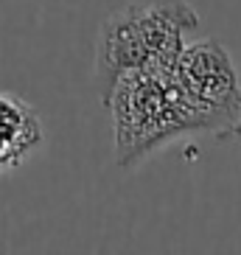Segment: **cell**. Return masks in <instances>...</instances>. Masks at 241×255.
<instances>
[{"instance_id": "obj_1", "label": "cell", "mask_w": 241, "mask_h": 255, "mask_svg": "<svg viewBox=\"0 0 241 255\" xmlns=\"http://www.w3.org/2000/svg\"><path fill=\"white\" fill-rule=\"evenodd\" d=\"M101 104L113 118L120 168H135L174 140L205 135L202 118L185 98L171 65L120 76Z\"/></svg>"}, {"instance_id": "obj_2", "label": "cell", "mask_w": 241, "mask_h": 255, "mask_svg": "<svg viewBox=\"0 0 241 255\" xmlns=\"http://www.w3.org/2000/svg\"><path fill=\"white\" fill-rule=\"evenodd\" d=\"M199 14L188 0H129L107 17L96 37V87L101 101L120 76L168 68L199 34Z\"/></svg>"}, {"instance_id": "obj_3", "label": "cell", "mask_w": 241, "mask_h": 255, "mask_svg": "<svg viewBox=\"0 0 241 255\" xmlns=\"http://www.w3.org/2000/svg\"><path fill=\"white\" fill-rule=\"evenodd\" d=\"M185 98L202 118L205 135L241 137V73L219 39L194 37L171 65Z\"/></svg>"}, {"instance_id": "obj_4", "label": "cell", "mask_w": 241, "mask_h": 255, "mask_svg": "<svg viewBox=\"0 0 241 255\" xmlns=\"http://www.w3.org/2000/svg\"><path fill=\"white\" fill-rule=\"evenodd\" d=\"M37 110L11 93H0V171H11L42 146Z\"/></svg>"}]
</instances>
